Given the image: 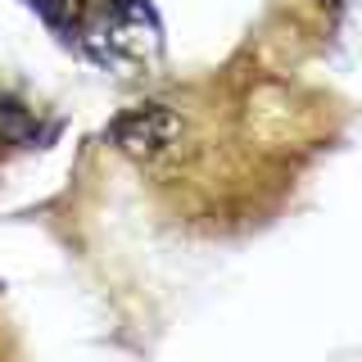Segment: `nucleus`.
<instances>
[{"label": "nucleus", "instance_id": "nucleus-3", "mask_svg": "<svg viewBox=\"0 0 362 362\" xmlns=\"http://www.w3.org/2000/svg\"><path fill=\"white\" fill-rule=\"evenodd\" d=\"M37 14L50 23V28H59V32H77L86 23V14L95 9V0H28Z\"/></svg>", "mask_w": 362, "mask_h": 362}, {"label": "nucleus", "instance_id": "nucleus-2", "mask_svg": "<svg viewBox=\"0 0 362 362\" xmlns=\"http://www.w3.org/2000/svg\"><path fill=\"white\" fill-rule=\"evenodd\" d=\"M177 136H181V122L168 105H136L122 118H113V127H109V141L132 158L168 154L177 145Z\"/></svg>", "mask_w": 362, "mask_h": 362}, {"label": "nucleus", "instance_id": "nucleus-4", "mask_svg": "<svg viewBox=\"0 0 362 362\" xmlns=\"http://www.w3.org/2000/svg\"><path fill=\"white\" fill-rule=\"evenodd\" d=\"M326 5H344V0H326Z\"/></svg>", "mask_w": 362, "mask_h": 362}, {"label": "nucleus", "instance_id": "nucleus-1", "mask_svg": "<svg viewBox=\"0 0 362 362\" xmlns=\"http://www.w3.org/2000/svg\"><path fill=\"white\" fill-rule=\"evenodd\" d=\"M77 41L113 73H145L163 54V32L145 0H100L77 28Z\"/></svg>", "mask_w": 362, "mask_h": 362}]
</instances>
